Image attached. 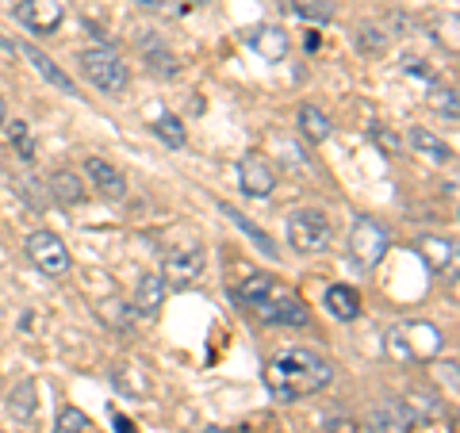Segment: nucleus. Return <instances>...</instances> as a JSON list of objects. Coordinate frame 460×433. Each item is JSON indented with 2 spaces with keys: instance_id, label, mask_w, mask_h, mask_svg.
Masks as SVG:
<instances>
[{
  "instance_id": "1",
  "label": "nucleus",
  "mask_w": 460,
  "mask_h": 433,
  "mask_svg": "<svg viewBox=\"0 0 460 433\" xmlns=\"http://www.w3.org/2000/svg\"><path fill=\"white\" fill-rule=\"evenodd\" d=\"M330 376H334V368H330L319 353H311V349H288V353H280L269 365L265 384H269L272 399L296 402V399L319 395L323 387L330 384Z\"/></svg>"
},
{
  "instance_id": "2",
  "label": "nucleus",
  "mask_w": 460,
  "mask_h": 433,
  "mask_svg": "<svg viewBox=\"0 0 460 433\" xmlns=\"http://www.w3.org/2000/svg\"><path fill=\"white\" fill-rule=\"evenodd\" d=\"M77 66H81V74L89 77L100 93H108V96H123L127 93V84H131V74H127V62L115 50L108 47H89V50H81L77 54Z\"/></svg>"
},
{
  "instance_id": "3",
  "label": "nucleus",
  "mask_w": 460,
  "mask_h": 433,
  "mask_svg": "<svg viewBox=\"0 0 460 433\" xmlns=\"http://www.w3.org/2000/svg\"><path fill=\"white\" fill-rule=\"evenodd\" d=\"M330 238H334V223L319 208H304L288 219V245L299 253H323Z\"/></svg>"
},
{
  "instance_id": "4",
  "label": "nucleus",
  "mask_w": 460,
  "mask_h": 433,
  "mask_svg": "<svg viewBox=\"0 0 460 433\" xmlns=\"http://www.w3.org/2000/svg\"><path fill=\"white\" fill-rule=\"evenodd\" d=\"M438 349H441V334H438V326H429V323L399 326L387 334V353L399 360H422V357H434Z\"/></svg>"
},
{
  "instance_id": "5",
  "label": "nucleus",
  "mask_w": 460,
  "mask_h": 433,
  "mask_svg": "<svg viewBox=\"0 0 460 433\" xmlns=\"http://www.w3.org/2000/svg\"><path fill=\"white\" fill-rule=\"evenodd\" d=\"M387 245H392V238H387V230L372 219V215H361V219L353 223V230H349V257L357 265H365V269L380 265Z\"/></svg>"
},
{
  "instance_id": "6",
  "label": "nucleus",
  "mask_w": 460,
  "mask_h": 433,
  "mask_svg": "<svg viewBox=\"0 0 460 433\" xmlns=\"http://www.w3.org/2000/svg\"><path fill=\"white\" fill-rule=\"evenodd\" d=\"M27 257H31V265L39 272H47V277H66L69 272V250L66 242L54 234V230H35L31 238H27Z\"/></svg>"
},
{
  "instance_id": "7",
  "label": "nucleus",
  "mask_w": 460,
  "mask_h": 433,
  "mask_svg": "<svg viewBox=\"0 0 460 433\" xmlns=\"http://www.w3.org/2000/svg\"><path fill=\"white\" fill-rule=\"evenodd\" d=\"M204 265H208L204 245H177V250H169L162 261V277H169L165 287H192L204 277Z\"/></svg>"
},
{
  "instance_id": "8",
  "label": "nucleus",
  "mask_w": 460,
  "mask_h": 433,
  "mask_svg": "<svg viewBox=\"0 0 460 433\" xmlns=\"http://www.w3.org/2000/svg\"><path fill=\"white\" fill-rule=\"evenodd\" d=\"M257 314H261L265 326H307V307L299 303L296 296L280 292L277 284H272V292L253 307Z\"/></svg>"
},
{
  "instance_id": "9",
  "label": "nucleus",
  "mask_w": 460,
  "mask_h": 433,
  "mask_svg": "<svg viewBox=\"0 0 460 433\" xmlns=\"http://www.w3.org/2000/svg\"><path fill=\"white\" fill-rule=\"evenodd\" d=\"M16 20L35 35H54L66 20V4L62 0H20L16 4Z\"/></svg>"
},
{
  "instance_id": "10",
  "label": "nucleus",
  "mask_w": 460,
  "mask_h": 433,
  "mask_svg": "<svg viewBox=\"0 0 460 433\" xmlns=\"http://www.w3.org/2000/svg\"><path fill=\"white\" fill-rule=\"evenodd\" d=\"M238 184L246 196L265 199V196H272V189H277V172H272V165L261 154H246L238 162Z\"/></svg>"
},
{
  "instance_id": "11",
  "label": "nucleus",
  "mask_w": 460,
  "mask_h": 433,
  "mask_svg": "<svg viewBox=\"0 0 460 433\" xmlns=\"http://www.w3.org/2000/svg\"><path fill=\"white\" fill-rule=\"evenodd\" d=\"M16 50L27 57V62L35 66V74H39L42 81H47V84H54L58 93H69V96H77V84L69 81V74H66V69H58V66H54V57H47V54H42L39 47H31V42H20Z\"/></svg>"
},
{
  "instance_id": "12",
  "label": "nucleus",
  "mask_w": 460,
  "mask_h": 433,
  "mask_svg": "<svg viewBox=\"0 0 460 433\" xmlns=\"http://www.w3.org/2000/svg\"><path fill=\"white\" fill-rule=\"evenodd\" d=\"M84 172H89V181L96 184V192L104 199H123L127 196V177L111 162H104V157H89V162H84Z\"/></svg>"
},
{
  "instance_id": "13",
  "label": "nucleus",
  "mask_w": 460,
  "mask_h": 433,
  "mask_svg": "<svg viewBox=\"0 0 460 433\" xmlns=\"http://www.w3.org/2000/svg\"><path fill=\"white\" fill-rule=\"evenodd\" d=\"M165 307V277H157V272H146V277H138L135 284V307L138 314H146V319H154L157 311Z\"/></svg>"
},
{
  "instance_id": "14",
  "label": "nucleus",
  "mask_w": 460,
  "mask_h": 433,
  "mask_svg": "<svg viewBox=\"0 0 460 433\" xmlns=\"http://www.w3.org/2000/svg\"><path fill=\"white\" fill-rule=\"evenodd\" d=\"M402 426H411V411L402 407V402H395V399H387V402H380V407H372L368 411V422H365L368 433H392V429H402Z\"/></svg>"
},
{
  "instance_id": "15",
  "label": "nucleus",
  "mask_w": 460,
  "mask_h": 433,
  "mask_svg": "<svg viewBox=\"0 0 460 433\" xmlns=\"http://www.w3.org/2000/svg\"><path fill=\"white\" fill-rule=\"evenodd\" d=\"M326 311L334 314L338 323H353L357 314H361V296H357L349 284H330L326 287Z\"/></svg>"
},
{
  "instance_id": "16",
  "label": "nucleus",
  "mask_w": 460,
  "mask_h": 433,
  "mask_svg": "<svg viewBox=\"0 0 460 433\" xmlns=\"http://www.w3.org/2000/svg\"><path fill=\"white\" fill-rule=\"evenodd\" d=\"M250 42H253V50L265 57V62H284L288 57V35L280 31V27H257V31L250 35Z\"/></svg>"
},
{
  "instance_id": "17",
  "label": "nucleus",
  "mask_w": 460,
  "mask_h": 433,
  "mask_svg": "<svg viewBox=\"0 0 460 433\" xmlns=\"http://www.w3.org/2000/svg\"><path fill=\"white\" fill-rule=\"evenodd\" d=\"M50 192L58 196V204H66V208H77L89 199V192H84V184L74 169H58L54 177H50Z\"/></svg>"
},
{
  "instance_id": "18",
  "label": "nucleus",
  "mask_w": 460,
  "mask_h": 433,
  "mask_svg": "<svg viewBox=\"0 0 460 433\" xmlns=\"http://www.w3.org/2000/svg\"><path fill=\"white\" fill-rule=\"evenodd\" d=\"M419 253L426 257V265L434 269V272H445V269H453L456 265V245L449 238H419Z\"/></svg>"
},
{
  "instance_id": "19",
  "label": "nucleus",
  "mask_w": 460,
  "mask_h": 433,
  "mask_svg": "<svg viewBox=\"0 0 460 433\" xmlns=\"http://www.w3.org/2000/svg\"><path fill=\"white\" fill-rule=\"evenodd\" d=\"M411 146L419 154H426L429 162H438V165L453 162V146H449V142L438 138L434 131H422V127H414V131H411Z\"/></svg>"
},
{
  "instance_id": "20",
  "label": "nucleus",
  "mask_w": 460,
  "mask_h": 433,
  "mask_svg": "<svg viewBox=\"0 0 460 433\" xmlns=\"http://www.w3.org/2000/svg\"><path fill=\"white\" fill-rule=\"evenodd\" d=\"M142 62H146V69L154 77H172V74H177V57H172L157 39L142 42Z\"/></svg>"
},
{
  "instance_id": "21",
  "label": "nucleus",
  "mask_w": 460,
  "mask_h": 433,
  "mask_svg": "<svg viewBox=\"0 0 460 433\" xmlns=\"http://www.w3.org/2000/svg\"><path fill=\"white\" fill-rule=\"evenodd\" d=\"M299 131H304L307 142H314V146H319V142L330 138V131H334V127H330V119H326V115L314 108V104H304V108H299Z\"/></svg>"
},
{
  "instance_id": "22",
  "label": "nucleus",
  "mask_w": 460,
  "mask_h": 433,
  "mask_svg": "<svg viewBox=\"0 0 460 433\" xmlns=\"http://www.w3.org/2000/svg\"><path fill=\"white\" fill-rule=\"evenodd\" d=\"M219 211H223V215H226V219H230V223H234L238 230H246V234H250V238H253V242H257V245H261V250H265V257H272V261H277V257H280V253H277V245H272V238L265 234V230H261V226H253V223L246 219V215H242L238 208H230V204H219Z\"/></svg>"
},
{
  "instance_id": "23",
  "label": "nucleus",
  "mask_w": 460,
  "mask_h": 433,
  "mask_svg": "<svg viewBox=\"0 0 460 433\" xmlns=\"http://www.w3.org/2000/svg\"><path fill=\"white\" fill-rule=\"evenodd\" d=\"M284 8L299 20H311V23H330L334 20V4L330 0H284Z\"/></svg>"
},
{
  "instance_id": "24",
  "label": "nucleus",
  "mask_w": 460,
  "mask_h": 433,
  "mask_svg": "<svg viewBox=\"0 0 460 433\" xmlns=\"http://www.w3.org/2000/svg\"><path fill=\"white\" fill-rule=\"evenodd\" d=\"M154 135L162 138L169 150H184V146H189V135H184V123L177 119V115H157V119H154Z\"/></svg>"
},
{
  "instance_id": "25",
  "label": "nucleus",
  "mask_w": 460,
  "mask_h": 433,
  "mask_svg": "<svg viewBox=\"0 0 460 433\" xmlns=\"http://www.w3.org/2000/svg\"><path fill=\"white\" fill-rule=\"evenodd\" d=\"M8 411L16 414L20 422H31V418H35V384L31 380H23L16 392L8 395Z\"/></svg>"
},
{
  "instance_id": "26",
  "label": "nucleus",
  "mask_w": 460,
  "mask_h": 433,
  "mask_svg": "<svg viewBox=\"0 0 460 433\" xmlns=\"http://www.w3.org/2000/svg\"><path fill=\"white\" fill-rule=\"evenodd\" d=\"M353 42H357V50L368 54V57H384V50H387V35H384V27H376V23H365Z\"/></svg>"
},
{
  "instance_id": "27",
  "label": "nucleus",
  "mask_w": 460,
  "mask_h": 433,
  "mask_svg": "<svg viewBox=\"0 0 460 433\" xmlns=\"http://www.w3.org/2000/svg\"><path fill=\"white\" fill-rule=\"evenodd\" d=\"M269 292H272V280H269V277H250L246 284L234 287V299L246 303V307H257V303H261Z\"/></svg>"
},
{
  "instance_id": "28",
  "label": "nucleus",
  "mask_w": 460,
  "mask_h": 433,
  "mask_svg": "<svg viewBox=\"0 0 460 433\" xmlns=\"http://www.w3.org/2000/svg\"><path fill=\"white\" fill-rule=\"evenodd\" d=\"M4 127H8V142L20 150L23 162H35V138H31V127H27L23 119H16V123H4Z\"/></svg>"
},
{
  "instance_id": "29",
  "label": "nucleus",
  "mask_w": 460,
  "mask_h": 433,
  "mask_svg": "<svg viewBox=\"0 0 460 433\" xmlns=\"http://www.w3.org/2000/svg\"><path fill=\"white\" fill-rule=\"evenodd\" d=\"M429 104H434V111H441L449 123H456V115H460V108H456V89H434V93H429Z\"/></svg>"
},
{
  "instance_id": "30",
  "label": "nucleus",
  "mask_w": 460,
  "mask_h": 433,
  "mask_svg": "<svg viewBox=\"0 0 460 433\" xmlns=\"http://www.w3.org/2000/svg\"><path fill=\"white\" fill-rule=\"evenodd\" d=\"M84 426H89V418H84L77 407H62L54 433H84Z\"/></svg>"
},
{
  "instance_id": "31",
  "label": "nucleus",
  "mask_w": 460,
  "mask_h": 433,
  "mask_svg": "<svg viewBox=\"0 0 460 433\" xmlns=\"http://www.w3.org/2000/svg\"><path fill=\"white\" fill-rule=\"evenodd\" d=\"M372 138H376V146H380V150L387 146V154H392V157H399V154H402V142H399V138H395L392 131H387V127L380 131V127L372 123Z\"/></svg>"
},
{
  "instance_id": "32",
  "label": "nucleus",
  "mask_w": 460,
  "mask_h": 433,
  "mask_svg": "<svg viewBox=\"0 0 460 433\" xmlns=\"http://www.w3.org/2000/svg\"><path fill=\"white\" fill-rule=\"evenodd\" d=\"M384 23H387V27H395V35H411V31H414V20H411V16H402V12H387Z\"/></svg>"
},
{
  "instance_id": "33",
  "label": "nucleus",
  "mask_w": 460,
  "mask_h": 433,
  "mask_svg": "<svg viewBox=\"0 0 460 433\" xmlns=\"http://www.w3.org/2000/svg\"><path fill=\"white\" fill-rule=\"evenodd\" d=\"M135 8H142V12H165L169 8V0H131Z\"/></svg>"
},
{
  "instance_id": "34",
  "label": "nucleus",
  "mask_w": 460,
  "mask_h": 433,
  "mask_svg": "<svg viewBox=\"0 0 460 433\" xmlns=\"http://www.w3.org/2000/svg\"><path fill=\"white\" fill-rule=\"evenodd\" d=\"M115 429H119V433H135V426L131 422H127V418L119 414V418H115Z\"/></svg>"
},
{
  "instance_id": "35",
  "label": "nucleus",
  "mask_w": 460,
  "mask_h": 433,
  "mask_svg": "<svg viewBox=\"0 0 460 433\" xmlns=\"http://www.w3.org/2000/svg\"><path fill=\"white\" fill-rule=\"evenodd\" d=\"M8 123V104H4V96H0V127Z\"/></svg>"
},
{
  "instance_id": "36",
  "label": "nucleus",
  "mask_w": 460,
  "mask_h": 433,
  "mask_svg": "<svg viewBox=\"0 0 460 433\" xmlns=\"http://www.w3.org/2000/svg\"><path fill=\"white\" fill-rule=\"evenodd\" d=\"M0 50H16V42H8L4 35H0Z\"/></svg>"
},
{
  "instance_id": "37",
  "label": "nucleus",
  "mask_w": 460,
  "mask_h": 433,
  "mask_svg": "<svg viewBox=\"0 0 460 433\" xmlns=\"http://www.w3.org/2000/svg\"><path fill=\"white\" fill-rule=\"evenodd\" d=\"M189 4H208V0H189Z\"/></svg>"
},
{
  "instance_id": "38",
  "label": "nucleus",
  "mask_w": 460,
  "mask_h": 433,
  "mask_svg": "<svg viewBox=\"0 0 460 433\" xmlns=\"http://www.w3.org/2000/svg\"><path fill=\"white\" fill-rule=\"evenodd\" d=\"M184 433H192V429H184ZM204 433H215V429H204Z\"/></svg>"
}]
</instances>
